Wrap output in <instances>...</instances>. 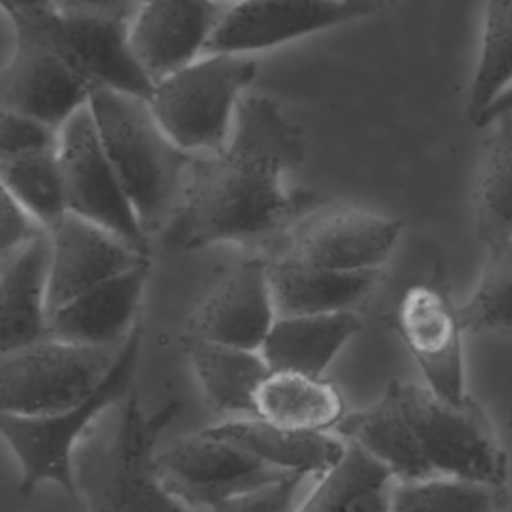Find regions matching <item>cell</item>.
I'll use <instances>...</instances> for the list:
<instances>
[{
  "mask_svg": "<svg viewBox=\"0 0 512 512\" xmlns=\"http://www.w3.org/2000/svg\"><path fill=\"white\" fill-rule=\"evenodd\" d=\"M16 46L0 66V110L62 128L90 102L92 82L34 24L16 22Z\"/></svg>",
  "mask_w": 512,
  "mask_h": 512,
  "instance_id": "8",
  "label": "cell"
},
{
  "mask_svg": "<svg viewBox=\"0 0 512 512\" xmlns=\"http://www.w3.org/2000/svg\"><path fill=\"white\" fill-rule=\"evenodd\" d=\"M502 488L454 476L394 480L392 512H500Z\"/></svg>",
  "mask_w": 512,
  "mask_h": 512,
  "instance_id": "29",
  "label": "cell"
},
{
  "mask_svg": "<svg viewBox=\"0 0 512 512\" xmlns=\"http://www.w3.org/2000/svg\"><path fill=\"white\" fill-rule=\"evenodd\" d=\"M508 424H510V428H512V408H510V414H508Z\"/></svg>",
  "mask_w": 512,
  "mask_h": 512,
  "instance_id": "41",
  "label": "cell"
},
{
  "mask_svg": "<svg viewBox=\"0 0 512 512\" xmlns=\"http://www.w3.org/2000/svg\"><path fill=\"white\" fill-rule=\"evenodd\" d=\"M336 434L368 452L394 480L434 476L392 382L374 404L346 412Z\"/></svg>",
  "mask_w": 512,
  "mask_h": 512,
  "instance_id": "23",
  "label": "cell"
},
{
  "mask_svg": "<svg viewBox=\"0 0 512 512\" xmlns=\"http://www.w3.org/2000/svg\"><path fill=\"white\" fill-rule=\"evenodd\" d=\"M392 484L362 494L346 512H392Z\"/></svg>",
  "mask_w": 512,
  "mask_h": 512,
  "instance_id": "37",
  "label": "cell"
},
{
  "mask_svg": "<svg viewBox=\"0 0 512 512\" xmlns=\"http://www.w3.org/2000/svg\"><path fill=\"white\" fill-rule=\"evenodd\" d=\"M506 112H512V86H510L506 92H502V94L482 112V116L474 122V126L484 128L488 122H492L494 118H498V116H502V114H506Z\"/></svg>",
  "mask_w": 512,
  "mask_h": 512,
  "instance_id": "38",
  "label": "cell"
},
{
  "mask_svg": "<svg viewBox=\"0 0 512 512\" xmlns=\"http://www.w3.org/2000/svg\"><path fill=\"white\" fill-rule=\"evenodd\" d=\"M88 104L144 232H162L184 196L196 154L166 134L146 98L94 86Z\"/></svg>",
  "mask_w": 512,
  "mask_h": 512,
  "instance_id": "2",
  "label": "cell"
},
{
  "mask_svg": "<svg viewBox=\"0 0 512 512\" xmlns=\"http://www.w3.org/2000/svg\"><path fill=\"white\" fill-rule=\"evenodd\" d=\"M0 182L2 190L26 208L46 232L70 214L56 150L0 158Z\"/></svg>",
  "mask_w": 512,
  "mask_h": 512,
  "instance_id": "27",
  "label": "cell"
},
{
  "mask_svg": "<svg viewBox=\"0 0 512 512\" xmlns=\"http://www.w3.org/2000/svg\"><path fill=\"white\" fill-rule=\"evenodd\" d=\"M512 86V0H486L482 44L470 84L468 118L482 112Z\"/></svg>",
  "mask_w": 512,
  "mask_h": 512,
  "instance_id": "28",
  "label": "cell"
},
{
  "mask_svg": "<svg viewBox=\"0 0 512 512\" xmlns=\"http://www.w3.org/2000/svg\"><path fill=\"white\" fill-rule=\"evenodd\" d=\"M506 114H508V112H506ZM510 114H512V112H510Z\"/></svg>",
  "mask_w": 512,
  "mask_h": 512,
  "instance_id": "43",
  "label": "cell"
},
{
  "mask_svg": "<svg viewBox=\"0 0 512 512\" xmlns=\"http://www.w3.org/2000/svg\"><path fill=\"white\" fill-rule=\"evenodd\" d=\"M180 408V400H168L144 412L134 392L122 400L110 440L76 458L78 498L84 496L86 512H202L178 500L154 464L158 440Z\"/></svg>",
  "mask_w": 512,
  "mask_h": 512,
  "instance_id": "3",
  "label": "cell"
},
{
  "mask_svg": "<svg viewBox=\"0 0 512 512\" xmlns=\"http://www.w3.org/2000/svg\"><path fill=\"white\" fill-rule=\"evenodd\" d=\"M258 72L248 54L208 52L156 82L148 104L166 134L190 154L220 152Z\"/></svg>",
  "mask_w": 512,
  "mask_h": 512,
  "instance_id": "5",
  "label": "cell"
},
{
  "mask_svg": "<svg viewBox=\"0 0 512 512\" xmlns=\"http://www.w3.org/2000/svg\"><path fill=\"white\" fill-rule=\"evenodd\" d=\"M150 260L126 270L54 308L48 336L100 348L122 346L140 322Z\"/></svg>",
  "mask_w": 512,
  "mask_h": 512,
  "instance_id": "18",
  "label": "cell"
},
{
  "mask_svg": "<svg viewBox=\"0 0 512 512\" xmlns=\"http://www.w3.org/2000/svg\"><path fill=\"white\" fill-rule=\"evenodd\" d=\"M278 318L268 260H238L190 316L184 334L262 350Z\"/></svg>",
  "mask_w": 512,
  "mask_h": 512,
  "instance_id": "15",
  "label": "cell"
},
{
  "mask_svg": "<svg viewBox=\"0 0 512 512\" xmlns=\"http://www.w3.org/2000/svg\"><path fill=\"white\" fill-rule=\"evenodd\" d=\"M218 2H222L226 6H232V4H238V2H244V0H218Z\"/></svg>",
  "mask_w": 512,
  "mask_h": 512,
  "instance_id": "39",
  "label": "cell"
},
{
  "mask_svg": "<svg viewBox=\"0 0 512 512\" xmlns=\"http://www.w3.org/2000/svg\"><path fill=\"white\" fill-rule=\"evenodd\" d=\"M116 348L84 346L46 336L0 358V412L44 416L92 396L108 378Z\"/></svg>",
  "mask_w": 512,
  "mask_h": 512,
  "instance_id": "7",
  "label": "cell"
},
{
  "mask_svg": "<svg viewBox=\"0 0 512 512\" xmlns=\"http://www.w3.org/2000/svg\"><path fill=\"white\" fill-rule=\"evenodd\" d=\"M402 236V222L358 206H316L286 232L280 256L342 272L382 270Z\"/></svg>",
  "mask_w": 512,
  "mask_h": 512,
  "instance_id": "10",
  "label": "cell"
},
{
  "mask_svg": "<svg viewBox=\"0 0 512 512\" xmlns=\"http://www.w3.org/2000/svg\"><path fill=\"white\" fill-rule=\"evenodd\" d=\"M56 154L70 212L112 230L148 252L150 236L144 232L108 158L90 104L64 122Z\"/></svg>",
  "mask_w": 512,
  "mask_h": 512,
  "instance_id": "9",
  "label": "cell"
},
{
  "mask_svg": "<svg viewBox=\"0 0 512 512\" xmlns=\"http://www.w3.org/2000/svg\"><path fill=\"white\" fill-rule=\"evenodd\" d=\"M398 334L424 376V384L448 402H464L466 390L458 308L434 284L410 286L396 310Z\"/></svg>",
  "mask_w": 512,
  "mask_h": 512,
  "instance_id": "13",
  "label": "cell"
},
{
  "mask_svg": "<svg viewBox=\"0 0 512 512\" xmlns=\"http://www.w3.org/2000/svg\"><path fill=\"white\" fill-rule=\"evenodd\" d=\"M256 416L296 430L336 432L346 406L338 386L324 376L270 370L256 394Z\"/></svg>",
  "mask_w": 512,
  "mask_h": 512,
  "instance_id": "25",
  "label": "cell"
},
{
  "mask_svg": "<svg viewBox=\"0 0 512 512\" xmlns=\"http://www.w3.org/2000/svg\"><path fill=\"white\" fill-rule=\"evenodd\" d=\"M50 236V314L78 294L126 270L148 262V252L136 248L112 230L82 216L68 214Z\"/></svg>",
  "mask_w": 512,
  "mask_h": 512,
  "instance_id": "17",
  "label": "cell"
},
{
  "mask_svg": "<svg viewBox=\"0 0 512 512\" xmlns=\"http://www.w3.org/2000/svg\"><path fill=\"white\" fill-rule=\"evenodd\" d=\"M484 128L474 206L480 240L490 246L512 238V114H502Z\"/></svg>",
  "mask_w": 512,
  "mask_h": 512,
  "instance_id": "26",
  "label": "cell"
},
{
  "mask_svg": "<svg viewBox=\"0 0 512 512\" xmlns=\"http://www.w3.org/2000/svg\"><path fill=\"white\" fill-rule=\"evenodd\" d=\"M380 2H388V4H394L396 0H380Z\"/></svg>",
  "mask_w": 512,
  "mask_h": 512,
  "instance_id": "42",
  "label": "cell"
},
{
  "mask_svg": "<svg viewBox=\"0 0 512 512\" xmlns=\"http://www.w3.org/2000/svg\"><path fill=\"white\" fill-rule=\"evenodd\" d=\"M360 330L354 310L286 314L276 318L260 352L272 370L324 376Z\"/></svg>",
  "mask_w": 512,
  "mask_h": 512,
  "instance_id": "22",
  "label": "cell"
},
{
  "mask_svg": "<svg viewBox=\"0 0 512 512\" xmlns=\"http://www.w3.org/2000/svg\"><path fill=\"white\" fill-rule=\"evenodd\" d=\"M226 4L218 0H142L130 18L132 50L158 82L206 52Z\"/></svg>",
  "mask_w": 512,
  "mask_h": 512,
  "instance_id": "16",
  "label": "cell"
},
{
  "mask_svg": "<svg viewBox=\"0 0 512 512\" xmlns=\"http://www.w3.org/2000/svg\"><path fill=\"white\" fill-rule=\"evenodd\" d=\"M154 464L164 486L178 500L202 512H212L226 500L288 474L266 466L208 430L158 450Z\"/></svg>",
  "mask_w": 512,
  "mask_h": 512,
  "instance_id": "11",
  "label": "cell"
},
{
  "mask_svg": "<svg viewBox=\"0 0 512 512\" xmlns=\"http://www.w3.org/2000/svg\"><path fill=\"white\" fill-rule=\"evenodd\" d=\"M38 26L92 82L124 94L150 98L156 82L138 62L130 44V18L64 16L16 20Z\"/></svg>",
  "mask_w": 512,
  "mask_h": 512,
  "instance_id": "14",
  "label": "cell"
},
{
  "mask_svg": "<svg viewBox=\"0 0 512 512\" xmlns=\"http://www.w3.org/2000/svg\"><path fill=\"white\" fill-rule=\"evenodd\" d=\"M486 250L478 284L458 306L460 322L466 332L512 334V238Z\"/></svg>",
  "mask_w": 512,
  "mask_h": 512,
  "instance_id": "30",
  "label": "cell"
},
{
  "mask_svg": "<svg viewBox=\"0 0 512 512\" xmlns=\"http://www.w3.org/2000/svg\"><path fill=\"white\" fill-rule=\"evenodd\" d=\"M182 352L214 412L226 418L256 416V394L272 370L260 350L184 334Z\"/></svg>",
  "mask_w": 512,
  "mask_h": 512,
  "instance_id": "21",
  "label": "cell"
},
{
  "mask_svg": "<svg viewBox=\"0 0 512 512\" xmlns=\"http://www.w3.org/2000/svg\"><path fill=\"white\" fill-rule=\"evenodd\" d=\"M0 4L12 20H42L56 14L54 0H0Z\"/></svg>",
  "mask_w": 512,
  "mask_h": 512,
  "instance_id": "36",
  "label": "cell"
},
{
  "mask_svg": "<svg viewBox=\"0 0 512 512\" xmlns=\"http://www.w3.org/2000/svg\"><path fill=\"white\" fill-rule=\"evenodd\" d=\"M374 2L244 0L228 6L206 52L250 54L370 16Z\"/></svg>",
  "mask_w": 512,
  "mask_h": 512,
  "instance_id": "12",
  "label": "cell"
},
{
  "mask_svg": "<svg viewBox=\"0 0 512 512\" xmlns=\"http://www.w3.org/2000/svg\"><path fill=\"white\" fill-rule=\"evenodd\" d=\"M278 316L354 310L378 284L382 270L342 272L286 256L268 260Z\"/></svg>",
  "mask_w": 512,
  "mask_h": 512,
  "instance_id": "24",
  "label": "cell"
},
{
  "mask_svg": "<svg viewBox=\"0 0 512 512\" xmlns=\"http://www.w3.org/2000/svg\"><path fill=\"white\" fill-rule=\"evenodd\" d=\"M50 326V236L0 256L2 352L48 336Z\"/></svg>",
  "mask_w": 512,
  "mask_h": 512,
  "instance_id": "19",
  "label": "cell"
},
{
  "mask_svg": "<svg viewBox=\"0 0 512 512\" xmlns=\"http://www.w3.org/2000/svg\"><path fill=\"white\" fill-rule=\"evenodd\" d=\"M60 130L26 114L0 110V158L58 148Z\"/></svg>",
  "mask_w": 512,
  "mask_h": 512,
  "instance_id": "32",
  "label": "cell"
},
{
  "mask_svg": "<svg viewBox=\"0 0 512 512\" xmlns=\"http://www.w3.org/2000/svg\"><path fill=\"white\" fill-rule=\"evenodd\" d=\"M390 482L392 474L378 460L348 442L340 462L316 478L296 512H346L362 494Z\"/></svg>",
  "mask_w": 512,
  "mask_h": 512,
  "instance_id": "31",
  "label": "cell"
},
{
  "mask_svg": "<svg viewBox=\"0 0 512 512\" xmlns=\"http://www.w3.org/2000/svg\"><path fill=\"white\" fill-rule=\"evenodd\" d=\"M142 0H54L56 12L64 16H116L132 18Z\"/></svg>",
  "mask_w": 512,
  "mask_h": 512,
  "instance_id": "35",
  "label": "cell"
},
{
  "mask_svg": "<svg viewBox=\"0 0 512 512\" xmlns=\"http://www.w3.org/2000/svg\"><path fill=\"white\" fill-rule=\"evenodd\" d=\"M204 430L248 452L270 468L316 478L336 466L348 446L336 432L296 430L260 416L226 418Z\"/></svg>",
  "mask_w": 512,
  "mask_h": 512,
  "instance_id": "20",
  "label": "cell"
},
{
  "mask_svg": "<svg viewBox=\"0 0 512 512\" xmlns=\"http://www.w3.org/2000/svg\"><path fill=\"white\" fill-rule=\"evenodd\" d=\"M306 156L302 128L264 94H246L228 144L196 154L184 196L162 230L170 252L262 244L286 234L318 198L288 188Z\"/></svg>",
  "mask_w": 512,
  "mask_h": 512,
  "instance_id": "1",
  "label": "cell"
},
{
  "mask_svg": "<svg viewBox=\"0 0 512 512\" xmlns=\"http://www.w3.org/2000/svg\"><path fill=\"white\" fill-rule=\"evenodd\" d=\"M306 478L304 474H286L226 500L212 512H296V496Z\"/></svg>",
  "mask_w": 512,
  "mask_h": 512,
  "instance_id": "33",
  "label": "cell"
},
{
  "mask_svg": "<svg viewBox=\"0 0 512 512\" xmlns=\"http://www.w3.org/2000/svg\"><path fill=\"white\" fill-rule=\"evenodd\" d=\"M142 322L124 340L118 358L102 386L86 400L44 416H16L0 412V430L22 472L20 492L30 496L44 484H54L70 498H78L76 458L80 442L98 418L130 390L142 350Z\"/></svg>",
  "mask_w": 512,
  "mask_h": 512,
  "instance_id": "4",
  "label": "cell"
},
{
  "mask_svg": "<svg viewBox=\"0 0 512 512\" xmlns=\"http://www.w3.org/2000/svg\"><path fill=\"white\" fill-rule=\"evenodd\" d=\"M46 230L40 222L22 208L8 192L2 190V212H0V256L8 254L36 236L44 234Z\"/></svg>",
  "mask_w": 512,
  "mask_h": 512,
  "instance_id": "34",
  "label": "cell"
},
{
  "mask_svg": "<svg viewBox=\"0 0 512 512\" xmlns=\"http://www.w3.org/2000/svg\"><path fill=\"white\" fill-rule=\"evenodd\" d=\"M392 384L434 476L504 486L506 454L488 414L472 396L456 404L426 384Z\"/></svg>",
  "mask_w": 512,
  "mask_h": 512,
  "instance_id": "6",
  "label": "cell"
},
{
  "mask_svg": "<svg viewBox=\"0 0 512 512\" xmlns=\"http://www.w3.org/2000/svg\"><path fill=\"white\" fill-rule=\"evenodd\" d=\"M342 2H374V4H380L378 0H342Z\"/></svg>",
  "mask_w": 512,
  "mask_h": 512,
  "instance_id": "40",
  "label": "cell"
}]
</instances>
